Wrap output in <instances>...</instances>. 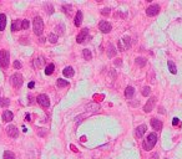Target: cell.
I'll return each instance as SVG.
<instances>
[{"label":"cell","mask_w":182,"mask_h":159,"mask_svg":"<svg viewBox=\"0 0 182 159\" xmlns=\"http://www.w3.org/2000/svg\"><path fill=\"white\" fill-rule=\"evenodd\" d=\"M81 22H82V13L79 10L77 13H76V16H75V26H80L81 25Z\"/></svg>","instance_id":"obj_19"},{"label":"cell","mask_w":182,"mask_h":159,"mask_svg":"<svg viewBox=\"0 0 182 159\" xmlns=\"http://www.w3.org/2000/svg\"><path fill=\"white\" fill-rule=\"evenodd\" d=\"M9 105H10V101H9V98H5V97H0V107L6 108V107H9Z\"/></svg>","instance_id":"obj_26"},{"label":"cell","mask_w":182,"mask_h":159,"mask_svg":"<svg viewBox=\"0 0 182 159\" xmlns=\"http://www.w3.org/2000/svg\"><path fill=\"white\" fill-rule=\"evenodd\" d=\"M6 133H8L9 137L16 138L18 134H19V131H18V128H16L15 125H8V127H6Z\"/></svg>","instance_id":"obj_11"},{"label":"cell","mask_w":182,"mask_h":159,"mask_svg":"<svg viewBox=\"0 0 182 159\" xmlns=\"http://www.w3.org/2000/svg\"><path fill=\"white\" fill-rule=\"evenodd\" d=\"M167 66H168V70H170V72H171L172 75H176V74H177V69H176V65L173 63V61H168Z\"/></svg>","instance_id":"obj_22"},{"label":"cell","mask_w":182,"mask_h":159,"mask_svg":"<svg viewBox=\"0 0 182 159\" xmlns=\"http://www.w3.org/2000/svg\"><path fill=\"white\" fill-rule=\"evenodd\" d=\"M157 158H159V154H157V153H156V154H154V155H152V159H157Z\"/></svg>","instance_id":"obj_42"},{"label":"cell","mask_w":182,"mask_h":159,"mask_svg":"<svg viewBox=\"0 0 182 159\" xmlns=\"http://www.w3.org/2000/svg\"><path fill=\"white\" fill-rule=\"evenodd\" d=\"M27 100H29V103H30V105H31V103L34 102V101H33V96H29V97H27Z\"/></svg>","instance_id":"obj_40"},{"label":"cell","mask_w":182,"mask_h":159,"mask_svg":"<svg viewBox=\"0 0 182 159\" xmlns=\"http://www.w3.org/2000/svg\"><path fill=\"white\" fill-rule=\"evenodd\" d=\"M4 159H16V158H15V154L11 150H5L4 152Z\"/></svg>","instance_id":"obj_29"},{"label":"cell","mask_w":182,"mask_h":159,"mask_svg":"<svg viewBox=\"0 0 182 159\" xmlns=\"http://www.w3.org/2000/svg\"><path fill=\"white\" fill-rule=\"evenodd\" d=\"M99 27H100V30H101V33H104V34L110 33L111 29H112L111 24H110V22H107V21H105V20H102V21H100V22H99Z\"/></svg>","instance_id":"obj_8"},{"label":"cell","mask_w":182,"mask_h":159,"mask_svg":"<svg viewBox=\"0 0 182 159\" xmlns=\"http://www.w3.org/2000/svg\"><path fill=\"white\" fill-rule=\"evenodd\" d=\"M180 123V121H178V118H173V121H172V124L173 125H177Z\"/></svg>","instance_id":"obj_38"},{"label":"cell","mask_w":182,"mask_h":159,"mask_svg":"<svg viewBox=\"0 0 182 159\" xmlns=\"http://www.w3.org/2000/svg\"><path fill=\"white\" fill-rule=\"evenodd\" d=\"M151 125H152V128L155 131H161L162 129V122L157 118H152L151 119Z\"/></svg>","instance_id":"obj_13"},{"label":"cell","mask_w":182,"mask_h":159,"mask_svg":"<svg viewBox=\"0 0 182 159\" xmlns=\"http://www.w3.org/2000/svg\"><path fill=\"white\" fill-rule=\"evenodd\" d=\"M156 143H157V136H156V133H150L146 137V139L143 141V149L145 150H151V149H152L156 145Z\"/></svg>","instance_id":"obj_1"},{"label":"cell","mask_w":182,"mask_h":159,"mask_svg":"<svg viewBox=\"0 0 182 159\" xmlns=\"http://www.w3.org/2000/svg\"><path fill=\"white\" fill-rule=\"evenodd\" d=\"M6 26V15L0 14V31H4Z\"/></svg>","instance_id":"obj_18"},{"label":"cell","mask_w":182,"mask_h":159,"mask_svg":"<svg viewBox=\"0 0 182 159\" xmlns=\"http://www.w3.org/2000/svg\"><path fill=\"white\" fill-rule=\"evenodd\" d=\"M34 86H35L34 82H30V83H29V88H34Z\"/></svg>","instance_id":"obj_41"},{"label":"cell","mask_w":182,"mask_h":159,"mask_svg":"<svg viewBox=\"0 0 182 159\" xmlns=\"http://www.w3.org/2000/svg\"><path fill=\"white\" fill-rule=\"evenodd\" d=\"M56 86H57L59 88H64V87H68V86H69V81H66V80H63V78H59V80H57V82H56Z\"/></svg>","instance_id":"obj_20"},{"label":"cell","mask_w":182,"mask_h":159,"mask_svg":"<svg viewBox=\"0 0 182 159\" xmlns=\"http://www.w3.org/2000/svg\"><path fill=\"white\" fill-rule=\"evenodd\" d=\"M130 46H131V39L129 36H125L118 41V50L120 51H126Z\"/></svg>","instance_id":"obj_5"},{"label":"cell","mask_w":182,"mask_h":159,"mask_svg":"<svg viewBox=\"0 0 182 159\" xmlns=\"http://www.w3.org/2000/svg\"><path fill=\"white\" fill-rule=\"evenodd\" d=\"M94 98H95V101H102V98H104V94H95V96H94Z\"/></svg>","instance_id":"obj_33"},{"label":"cell","mask_w":182,"mask_h":159,"mask_svg":"<svg viewBox=\"0 0 182 159\" xmlns=\"http://www.w3.org/2000/svg\"><path fill=\"white\" fill-rule=\"evenodd\" d=\"M54 70H55V65L54 63H49V65L46 66V69H45V75H48V76L52 75Z\"/></svg>","instance_id":"obj_24"},{"label":"cell","mask_w":182,"mask_h":159,"mask_svg":"<svg viewBox=\"0 0 182 159\" xmlns=\"http://www.w3.org/2000/svg\"><path fill=\"white\" fill-rule=\"evenodd\" d=\"M36 102L41 107H45V108H48L50 106V100H49V97L46 96V94H39L38 98H36Z\"/></svg>","instance_id":"obj_6"},{"label":"cell","mask_w":182,"mask_h":159,"mask_svg":"<svg viewBox=\"0 0 182 159\" xmlns=\"http://www.w3.org/2000/svg\"><path fill=\"white\" fill-rule=\"evenodd\" d=\"M14 119V114H13V112H10V111H5L4 113H3V121L4 122H11Z\"/></svg>","instance_id":"obj_17"},{"label":"cell","mask_w":182,"mask_h":159,"mask_svg":"<svg viewBox=\"0 0 182 159\" xmlns=\"http://www.w3.org/2000/svg\"><path fill=\"white\" fill-rule=\"evenodd\" d=\"M142 96H145V97H148L150 96V93H151V88L148 87V86H146V87H143L142 88Z\"/></svg>","instance_id":"obj_31"},{"label":"cell","mask_w":182,"mask_h":159,"mask_svg":"<svg viewBox=\"0 0 182 159\" xmlns=\"http://www.w3.org/2000/svg\"><path fill=\"white\" fill-rule=\"evenodd\" d=\"M146 129H147V127H146L145 124L139 125L137 128H136V131H135V136H136L137 138H142V137H143V134L146 133Z\"/></svg>","instance_id":"obj_12"},{"label":"cell","mask_w":182,"mask_h":159,"mask_svg":"<svg viewBox=\"0 0 182 159\" xmlns=\"http://www.w3.org/2000/svg\"><path fill=\"white\" fill-rule=\"evenodd\" d=\"M44 31V22H43V19L40 16H36L34 19V33L35 35L40 36Z\"/></svg>","instance_id":"obj_3"},{"label":"cell","mask_w":182,"mask_h":159,"mask_svg":"<svg viewBox=\"0 0 182 159\" xmlns=\"http://www.w3.org/2000/svg\"><path fill=\"white\" fill-rule=\"evenodd\" d=\"M19 29H21V21L20 20H14L11 24V30L13 31H18Z\"/></svg>","instance_id":"obj_25"},{"label":"cell","mask_w":182,"mask_h":159,"mask_svg":"<svg viewBox=\"0 0 182 159\" xmlns=\"http://www.w3.org/2000/svg\"><path fill=\"white\" fill-rule=\"evenodd\" d=\"M44 62H45V60H44L43 56L36 57V58L34 60V67H35V69H40V67H43V66H44Z\"/></svg>","instance_id":"obj_14"},{"label":"cell","mask_w":182,"mask_h":159,"mask_svg":"<svg viewBox=\"0 0 182 159\" xmlns=\"http://www.w3.org/2000/svg\"><path fill=\"white\" fill-rule=\"evenodd\" d=\"M134 94H135V88H134L132 86L126 87V89H125V97L130 100V98H132V97H134Z\"/></svg>","instance_id":"obj_15"},{"label":"cell","mask_w":182,"mask_h":159,"mask_svg":"<svg viewBox=\"0 0 182 159\" xmlns=\"http://www.w3.org/2000/svg\"><path fill=\"white\" fill-rule=\"evenodd\" d=\"M10 82H11V85H13L15 88H20V87L23 86L24 80H23V76H21L20 74H14V75L10 77Z\"/></svg>","instance_id":"obj_4"},{"label":"cell","mask_w":182,"mask_h":159,"mask_svg":"<svg viewBox=\"0 0 182 159\" xmlns=\"http://www.w3.org/2000/svg\"><path fill=\"white\" fill-rule=\"evenodd\" d=\"M135 62H136V65H139L140 67H143V66L146 65V58H143V57H137V58L135 60Z\"/></svg>","instance_id":"obj_28"},{"label":"cell","mask_w":182,"mask_h":159,"mask_svg":"<svg viewBox=\"0 0 182 159\" xmlns=\"http://www.w3.org/2000/svg\"><path fill=\"white\" fill-rule=\"evenodd\" d=\"M14 67H15V69H20V67H21V63H20L19 61H15V62H14Z\"/></svg>","instance_id":"obj_36"},{"label":"cell","mask_w":182,"mask_h":159,"mask_svg":"<svg viewBox=\"0 0 182 159\" xmlns=\"http://www.w3.org/2000/svg\"><path fill=\"white\" fill-rule=\"evenodd\" d=\"M9 58H10V55L6 50H0V67L8 69L9 67Z\"/></svg>","instance_id":"obj_2"},{"label":"cell","mask_w":182,"mask_h":159,"mask_svg":"<svg viewBox=\"0 0 182 159\" xmlns=\"http://www.w3.org/2000/svg\"><path fill=\"white\" fill-rule=\"evenodd\" d=\"M63 74H64L65 77H72V76L75 75V71H74V69H72L71 66H66V67L64 69Z\"/></svg>","instance_id":"obj_16"},{"label":"cell","mask_w":182,"mask_h":159,"mask_svg":"<svg viewBox=\"0 0 182 159\" xmlns=\"http://www.w3.org/2000/svg\"><path fill=\"white\" fill-rule=\"evenodd\" d=\"M159 11H160V6H159L157 4H154V5H151V6H148V8L146 9L147 16H155V15L159 14Z\"/></svg>","instance_id":"obj_9"},{"label":"cell","mask_w":182,"mask_h":159,"mask_svg":"<svg viewBox=\"0 0 182 159\" xmlns=\"http://www.w3.org/2000/svg\"><path fill=\"white\" fill-rule=\"evenodd\" d=\"M26 121H30V114H26Z\"/></svg>","instance_id":"obj_43"},{"label":"cell","mask_w":182,"mask_h":159,"mask_svg":"<svg viewBox=\"0 0 182 159\" xmlns=\"http://www.w3.org/2000/svg\"><path fill=\"white\" fill-rule=\"evenodd\" d=\"M55 30H56V34H59V35H64V33H65V26H64V24H60V25H57L56 27H55Z\"/></svg>","instance_id":"obj_27"},{"label":"cell","mask_w":182,"mask_h":159,"mask_svg":"<svg viewBox=\"0 0 182 159\" xmlns=\"http://www.w3.org/2000/svg\"><path fill=\"white\" fill-rule=\"evenodd\" d=\"M155 105H156V97H151L148 101H147V103L143 106V111L146 112V113H148V112H151L154 109V107H155Z\"/></svg>","instance_id":"obj_7"},{"label":"cell","mask_w":182,"mask_h":159,"mask_svg":"<svg viewBox=\"0 0 182 159\" xmlns=\"http://www.w3.org/2000/svg\"><path fill=\"white\" fill-rule=\"evenodd\" d=\"M21 29H23V30L29 29V20H23V21H21Z\"/></svg>","instance_id":"obj_32"},{"label":"cell","mask_w":182,"mask_h":159,"mask_svg":"<svg viewBox=\"0 0 182 159\" xmlns=\"http://www.w3.org/2000/svg\"><path fill=\"white\" fill-rule=\"evenodd\" d=\"M48 40H49V42H51V44H56L57 40H59V38H57V35H55V34H49Z\"/></svg>","instance_id":"obj_30"},{"label":"cell","mask_w":182,"mask_h":159,"mask_svg":"<svg viewBox=\"0 0 182 159\" xmlns=\"http://www.w3.org/2000/svg\"><path fill=\"white\" fill-rule=\"evenodd\" d=\"M101 14H102V15H109V14H110V9H104V10L101 11Z\"/></svg>","instance_id":"obj_37"},{"label":"cell","mask_w":182,"mask_h":159,"mask_svg":"<svg viewBox=\"0 0 182 159\" xmlns=\"http://www.w3.org/2000/svg\"><path fill=\"white\" fill-rule=\"evenodd\" d=\"M63 9H64L65 13H70V11H71V5H64Z\"/></svg>","instance_id":"obj_34"},{"label":"cell","mask_w":182,"mask_h":159,"mask_svg":"<svg viewBox=\"0 0 182 159\" xmlns=\"http://www.w3.org/2000/svg\"><path fill=\"white\" fill-rule=\"evenodd\" d=\"M38 134H39V136H41V137H44V136L46 134V129L41 128V131H40V132H38Z\"/></svg>","instance_id":"obj_35"},{"label":"cell","mask_w":182,"mask_h":159,"mask_svg":"<svg viewBox=\"0 0 182 159\" xmlns=\"http://www.w3.org/2000/svg\"><path fill=\"white\" fill-rule=\"evenodd\" d=\"M82 55H84V58L87 60V61H90L91 58H93V54H91V51L89 49H84L82 50Z\"/></svg>","instance_id":"obj_23"},{"label":"cell","mask_w":182,"mask_h":159,"mask_svg":"<svg viewBox=\"0 0 182 159\" xmlns=\"http://www.w3.org/2000/svg\"><path fill=\"white\" fill-rule=\"evenodd\" d=\"M121 63H122V61H121V58H118V60H116V61H115V65H116V66H120Z\"/></svg>","instance_id":"obj_39"},{"label":"cell","mask_w":182,"mask_h":159,"mask_svg":"<svg viewBox=\"0 0 182 159\" xmlns=\"http://www.w3.org/2000/svg\"><path fill=\"white\" fill-rule=\"evenodd\" d=\"M116 54H117V51H116L115 46H114L112 44H110V45H109V49H107V56H109V57H114Z\"/></svg>","instance_id":"obj_21"},{"label":"cell","mask_w":182,"mask_h":159,"mask_svg":"<svg viewBox=\"0 0 182 159\" xmlns=\"http://www.w3.org/2000/svg\"><path fill=\"white\" fill-rule=\"evenodd\" d=\"M87 35H89V29H82L81 30V33L77 35V38H76V41L79 42V44H82L86 39H87Z\"/></svg>","instance_id":"obj_10"}]
</instances>
